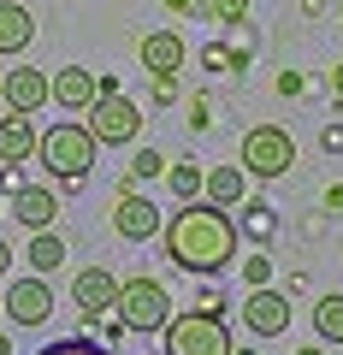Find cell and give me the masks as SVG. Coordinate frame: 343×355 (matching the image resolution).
I'll return each mask as SVG.
<instances>
[{
	"label": "cell",
	"mask_w": 343,
	"mask_h": 355,
	"mask_svg": "<svg viewBox=\"0 0 343 355\" xmlns=\"http://www.w3.org/2000/svg\"><path fill=\"white\" fill-rule=\"evenodd\" d=\"M166 172H172V190H178L184 202L202 196V166H166Z\"/></svg>",
	"instance_id": "obj_21"
},
{
	"label": "cell",
	"mask_w": 343,
	"mask_h": 355,
	"mask_svg": "<svg viewBox=\"0 0 343 355\" xmlns=\"http://www.w3.org/2000/svg\"><path fill=\"white\" fill-rule=\"evenodd\" d=\"M243 320H249V331H254V338H279V331L290 326V302H284L279 291H267V284H249Z\"/></svg>",
	"instance_id": "obj_9"
},
{
	"label": "cell",
	"mask_w": 343,
	"mask_h": 355,
	"mask_svg": "<svg viewBox=\"0 0 343 355\" xmlns=\"http://www.w3.org/2000/svg\"><path fill=\"white\" fill-rule=\"evenodd\" d=\"M6 266H12V249H6V243H0V272H6Z\"/></svg>",
	"instance_id": "obj_27"
},
{
	"label": "cell",
	"mask_w": 343,
	"mask_h": 355,
	"mask_svg": "<svg viewBox=\"0 0 343 355\" xmlns=\"http://www.w3.org/2000/svg\"><path fill=\"white\" fill-rule=\"evenodd\" d=\"M12 219H18L24 231H48L53 219H60V202H53V190H42V184H18Z\"/></svg>",
	"instance_id": "obj_14"
},
{
	"label": "cell",
	"mask_w": 343,
	"mask_h": 355,
	"mask_svg": "<svg viewBox=\"0 0 343 355\" xmlns=\"http://www.w3.org/2000/svg\"><path fill=\"white\" fill-rule=\"evenodd\" d=\"M36 154H42V166H48L60 184H83V178L95 172V137L83 130V119H65V125L42 130Z\"/></svg>",
	"instance_id": "obj_2"
},
{
	"label": "cell",
	"mask_w": 343,
	"mask_h": 355,
	"mask_svg": "<svg viewBox=\"0 0 343 355\" xmlns=\"http://www.w3.org/2000/svg\"><path fill=\"white\" fill-rule=\"evenodd\" d=\"M42 355H113L107 343H83V338H60V343H48Z\"/></svg>",
	"instance_id": "obj_22"
},
{
	"label": "cell",
	"mask_w": 343,
	"mask_h": 355,
	"mask_svg": "<svg viewBox=\"0 0 343 355\" xmlns=\"http://www.w3.org/2000/svg\"><path fill=\"white\" fill-rule=\"evenodd\" d=\"M243 272H249V284H267V279H272V261H267V254H254Z\"/></svg>",
	"instance_id": "obj_25"
},
{
	"label": "cell",
	"mask_w": 343,
	"mask_h": 355,
	"mask_svg": "<svg viewBox=\"0 0 343 355\" xmlns=\"http://www.w3.org/2000/svg\"><path fill=\"white\" fill-rule=\"evenodd\" d=\"M95 95H101V77H95V71H83V65H65L60 77H48V101H60L71 119L83 113V107L95 101Z\"/></svg>",
	"instance_id": "obj_11"
},
{
	"label": "cell",
	"mask_w": 343,
	"mask_h": 355,
	"mask_svg": "<svg viewBox=\"0 0 343 355\" xmlns=\"http://www.w3.org/2000/svg\"><path fill=\"white\" fill-rule=\"evenodd\" d=\"M331 83H337V95H343V65H337V77H331Z\"/></svg>",
	"instance_id": "obj_28"
},
{
	"label": "cell",
	"mask_w": 343,
	"mask_h": 355,
	"mask_svg": "<svg viewBox=\"0 0 343 355\" xmlns=\"http://www.w3.org/2000/svg\"><path fill=\"white\" fill-rule=\"evenodd\" d=\"M231 355H254V349H237V343H231Z\"/></svg>",
	"instance_id": "obj_31"
},
{
	"label": "cell",
	"mask_w": 343,
	"mask_h": 355,
	"mask_svg": "<svg viewBox=\"0 0 343 355\" xmlns=\"http://www.w3.org/2000/svg\"><path fill=\"white\" fill-rule=\"evenodd\" d=\"M202 190L213 207H237L243 202V166H213V172H202Z\"/></svg>",
	"instance_id": "obj_17"
},
{
	"label": "cell",
	"mask_w": 343,
	"mask_h": 355,
	"mask_svg": "<svg viewBox=\"0 0 343 355\" xmlns=\"http://www.w3.org/2000/svg\"><path fill=\"white\" fill-rule=\"evenodd\" d=\"M207 12H213L219 24H243V18H249V0H207Z\"/></svg>",
	"instance_id": "obj_23"
},
{
	"label": "cell",
	"mask_w": 343,
	"mask_h": 355,
	"mask_svg": "<svg viewBox=\"0 0 343 355\" xmlns=\"http://www.w3.org/2000/svg\"><path fill=\"white\" fill-rule=\"evenodd\" d=\"M30 154H36V125H30L24 113L0 119V160L18 166V160H30Z\"/></svg>",
	"instance_id": "obj_16"
},
{
	"label": "cell",
	"mask_w": 343,
	"mask_h": 355,
	"mask_svg": "<svg viewBox=\"0 0 343 355\" xmlns=\"http://www.w3.org/2000/svg\"><path fill=\"white\" fill-rule=\"evenodd\" d=\"M166 338V355H231V331L219 314H202V308H190V314H172L160 326Z\"/></svg>",
	"instance_id": "obj_5"
},
{
	"label": "cell",
	"mask_w": 343,
	"mask_h": 355,
	"mask_svg": "<svg viewBox=\"0 0 343 355\" xmlns=\"http://www.w3.org/2000/svg\"><path fill=\"white\" fill-rule=\"evenodd\" d=\"M296 355H326V349H314V343H308V349H296Z\"/></svg>",
	"instance_id": "obj_29"
},
{
	"label": "cell",
	"mask_w": 343,
	"mask_h": 355,
	"mask_svg": "<svg viewBox=\"0 0 343 355\" xmlns=\"http://www.w3.org/2000/svg\"><path fill=\"white\" fill-rule=\"evenodd\" d=\"M0 355H12V343H6V338H0Z\"/></svg>",
	"instance_id": "obj_30"
},
{
	"label": "cell",
	"mask_w": 343,
	"mask_h": 355,
	"mask_svg": "<svg viewBox=\"0 0 343 355\" xmlns=\"http://www.w3.org/2000/svg\"><path fill=\"white\" fill-rule=\"evenodd\" d=\"M0 95H6V113L36 119L42 107H48V71H36V65H18V71H6Z\"/></svg>",
	"instance_id": "obj_8"
},
{
	"label": "cell",
	"mask_w": 343,
	"mask_h": 355,
	"mask_svg": "<svg viewBox=\"0 0 343 355\" xmlns=\"http://www.w3.org/2000/svg\"><path fill=\"white\" fill-rule=\"evenodd\" d=\"M30 36H36V18H30V6L0 0V53H24Z\"/></svg>",
	"instance_id": "obj_15"
},
{
	"label": "cell",
	"mask_w": 343,
	"mask_h": 355,
	"mask_svg": "<svg viewBox=\"0 0 343 355\" xmlns=\"http://www.w3.org/2000/svg\"><path fill=\"white\" fill-rule=\"evenodd\" d=\"M272 225H279V219H272V207H267V202H254V207H249V219H243V231H249L254 243H267V237H272ZM243 231H237V237H243Z\"/></svg>",
	"instance_id": "obj_20"
},
{
	"label": "cell",
	"mask_w": 343,
	"mask_h": 355,
	"mask_svg": "<svg viewBox=\"0 0 343 355\" xmlns=\"http://www.w3.org/2000/svg\"><path fill=\"white\" fill-rule=\"evenodd\" d=\"M314 331H319V343H343V296L314 302Z\"/></svg>",
	"instance_id": "obj_19"
},
{
	"label": "cell",
	"mask_w": 343,
	"mask_h": 355,
	"mask_svg": "<svg viewBox=\"0 0 343 355\" xmlns=\"http://www.w3.org/2000/svg\"><path fill=\"white\" fill-rule=\"evenodd\" d=\"M60 266H65V243L53 237V231H30V272L48 279V272H60Z\"/></svg>",
	"instance_id": "obj_18"
},
{
	"label": "cell",
	"mask_w": 343,
	"mask_h": 355,
	"mask_svg": "<svg viewBox=\"0 0 343 355\" xmlns=\"http://www.w3.org/2000/svg\"><path fill=\"white\" fill-rule=\"evenodd\" d=\"M195 0H166V12H190Z\"/></svg>",
	"instance_id": "obj_26"
},
{
	"label": "cell",
	"mask_w": 343,
	"mask_h": 355,
	"mask_svg": "<svg viewBox=\"0 0 343 355\" xmlns=\"http://www.w3.org/2000/svg\"><path fill=\"white\" fill-rule=\"evenodd\" d=\"M142 71L148 77H178L184 71V36L178 30H154V36H142Z\"/></svg>",
	"instance_id": "obj_13"
},
{
	"label": "cell",
	"mask_w": 343,
	"mask_h": 355,
	"mask_svg": "<svg viewBox=\"0 0 343 355\" xmlns=\"http://www.w3.org/2000/svg\"><path fill=\"white\" fill-rule=\"evenodd\" d=\"M77 119H83V130L95 137V148H125V142H137V130H142L137 101H130L118 83H101V95H95Z\"/></svg>",
	"instance_id": "obj_3"
},
{
	"label": "cell",
	"mask_w": 343,
	"mask_h": 355,
	"mask_svg": "<svg viewBox=\"0 0 343 355\" xmlns=\"http://www.w3.org/2000/svg\"><path fill=\"white\" fill-rule=\"evenodd\" d=\"M0 314L12 320V326H42V320L53 314V291L42 272H30V279H18L12 291H6V302H0Z\"/></svg>",
	"instance_id": "obj_7"
},
{
	"label": "cell",
	"mask_w": 343,
	"mask_h": 355,
	"mask_svg": "<svg viewBox=\"0 0 343 355\" xmlns=\"http://www.w3.org/2000/svg\"><path fill=\"white\" fill-rule=\"evenodd\" d=\"M160 237H166V261L184 266V272H195V279L225 272L231 254H237V225H231V214L213 207V202H184L178 214H172V225H160Z\"/></svg>",
	"instance_id": "obj_1"
},
{
	"label": "cell",
	"mask_w": 343,
	"mask_h": 355,
	"mask_svg": "<svg viewBox=\"0 0 343 355\" xmlns=\"http://www.w3.org/2000/svg\"><path fill=\"white\" fill-rule=\"evenodd\" d=\"M107 314H113L125 331H160L166 320H172V296H166L160 279H125Z\"/></svg>",
	"instance_id": "obj_4"
},
{
	"label": "cell",
	"mask_w": 343,
	"mask_h": 355,
	"mask_svg": "<svg viewBox=\"0 0 343 355\" xmlns=\"http://www.w3.org/2000/svg\"><path fill=\"white\" fill-rule=\"evenodd\" d=\"M113 296H118V279L107 272V266H83V272H77V284H71L77 314H89V320H101L107 308H113Z\"/></svg>",
	"instance_id": "obj_12"
},
{
	"label": "cell",
	"mask_w": 343,
	"mask_h": 355,
	"mask_svg": "<svg viewBox=\"0 0 343 355\" xmlns=\"http://www.w3.org/2000/svg\"><path fill=\"white\" fill-rule=\"evenodd\" d=\"M237 166H243L249 178H284V172L296 166V142H290V130H279V125H254V130H243Z\"/></svg>",
	"instance_id": "obj_6"
},
{
	"label": "cell",
	"mask_w": 343,
	"mask_h": 355,
	"mask_svg": "<svg viewBox=\"0 0 343 355\" xmlns=\"http://www.w3.org/2000/svg\"><path fill=\"white\" fill-rule=\"evenodd\" d=\"M113 225H118V237H130V243H142V237H160V207L148 202V196H125L118 190V202H113Z\"/></svg>",
	"instance_id": "obj_10"
},
{
	"label": "cell",
	"mask_w": 343,
	"mask_h": 355,
	"mask_svg": "<svg viewBox=\"0 0 343 355\" xmlns=\"http://www.w3.org/2000/svg\"><path fill=\"white\" fill-rule=\"evenodd\" d=\"M130 172H137V178H160V172H166V160H160L154 148H142L137 160H130Z\"/></svg>",
	"instance_id": "obj_24"
}]
</instances>
